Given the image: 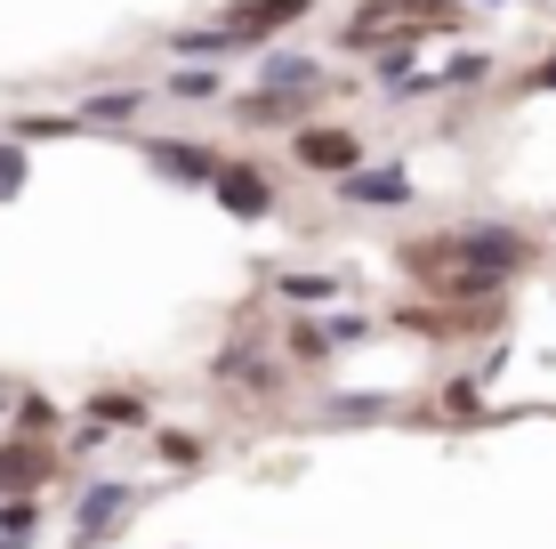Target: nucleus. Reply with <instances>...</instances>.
Here are the masks:
<instances>
[{"mask_svg":"<svg viewBox=\"0 0 556 549\" xmlns=\"http://www.w3.org/2000/svg\"><path fill=\"white\" fill-rule=\"evenodd\" d=\"M444 259H459V267H468V283H459V291H492L501 275H516V267L532 259V242H525V235H501V226H476V235H459Z\"/></svg>","mask_w":556,"mask_h":549,"instance_id":"nucleus-1","label":"nucleus"},{"mask_svg":"<svg viewBox=\"0 0 556 549\" xmlns=\"http://www.w3.org/2000/svg\"><path fill=\"white\" fill-rule=\"evenodd\" d=\"M395 25H404V33H444V25H459V16L444 9V0H404V9H363L355 25H348V49H371V41H388Z\"/></svg>","mask_w":556,"mask_h":549,"instance_id":"nucleus-2","label":"nucleus"},{"mask_svg":"<svg viewBox=\"0 0 556 549\" xmlns=\"http://www.w3.org/2000/svg\"><path fill=\"white\" fill-rule=\"evenodd\" d=\"M210 195H218L235 219H258L266 202H275V186H266L251 162H218V170H210Z\"/></svg>","mask_w":556,"mask_h":549,"instance_id":"nucleus-3","label":"nucleus"},{"mask_svg":"<svg viewBox=\"0 0 556 549\" xmlns=\"http://www.w3.org/2000/svg\"><path fill=\"white\" fill-rule=\"evenodd\" d=\"M49 485V437H9L0 445V494H33Z\"/></svg>","mask_w":556,"mask_h":549,"instance_id":"nucleus-4","label":"nucleus"},{"mask_svg":"<svg viewBox=\"0 0 556 549\" xmlns=\"http://www.w3.org/2000/svg\"><path fill=\"white\" fill-rule=\"evenodd\" d=\"M226 16H235V25H226V33H235L242 49H258L266 33H282V25H291V16H306V0H235V9H226Z\"/></svg>","mask_w":556,"mask_h":549,"instance_id":"nucleus-5","label":"nucleus"},{"mask_svg":"<svg viewBox=\"0 0 556 549\" xmlns=\"http://www.w3.org/2000/svg\"><path fill=\"white\" fill-rule=\"evenodd\" d=\"M299 162L306 170H339V178H348V170H355V138H348V129H306L299 122Z\"/></svg>","mask_w":556,"mask_h":549,"instance_id":"nucleus-6","label":"nucleus"},{"mask_svg":"<svg viewBox=\"0 0 556 549\" xmlns=\"http://www.w3.org/2000/svg\"><path fill=\"white\" fill-rule=\"evenodd\" d=\"M153 170H169V178H186V186H210V170H218V154L210 146H186V138H162V146H146Z\"/></svg>","mask_w":556,"mask_h":549,"instance_id":"nucleus-7","label":"nucleus"},{"mask_svg":"<svg viewBox=\"0 0 556 549\" xmlns=\"http://www.w3.org/2000/svg\"><path fill=\"white\" fill-rule=\"evenodd\" d=\"M122 517H129V485H98V494L81 501V517H73V534H81V541H98L105 525H122Z\"/></svg>","mask_w":556,"mask_h":549,"instance_id":"nucleus-8","label":"nucleus"},{"mask_svg":"<svg viewBox=\"0 0 556 549\" xmlns=\"http://www.w3.org/2000/svg\"><path fill=\"white\" fill-rule=\"evenodd\" d=\"M348 202H412V178H395V170L363 178V170H348Z\"/></svg>","mask_w":556,"mask_h":549,"instance_id":"nucleus-9","label":"nucleus"},{"mask_svg":"<svg viewBox=\"0 0 556 549\" xmlns=\"http://www.w3.org/2000/svg\"><path fill=\"white\" fill-rule=\"evenodd\" d=\"M138 105H146L138 89H98V98H81V122H129Z\"/></svg>","mask_w":556,"mask_h":549,"instance_id":"nucleus-10","label":"nucleus"},{"mask_svg":"<svg viewBox=\"0 0 556 549\" xmlns=\"http://www.w3.org/2000/svg\"><path fill=\"white\" fill-rule=\"evenodd\" d=\"M266 89H282V98H291V89H315V65H306V57H275V65H266Z\"/></svg>","mask_w":556,"mask_h":549,"instance_id":"nucleus-11","label":"nucleus"},{"mask_svg":"<svg viewBox=\"0 0 556 549\" xmlns=\"http://www.w3.org/2000/svg\"><path fill=\"white\" fill-rule=\"evenodd\" d=\"M178 57H226V49H242L235 33H178V41H169Z\"/></svg>","mask_w":556,"mask_h":549,"instance_id":"nucleus-12","label":"nucleus"},{"mask_svg":"<svg viewBox=\"0 0 556 549\" xmlns=\"http://www.w3.org/2000/svg\"><path fill=\"white\" fill-rule=\"evenodd\" d=\"M16 421H25L16 437H49V428H56V412L41 404V396H25V404H16Z\"/></svg>","mask_w":556,"mask_h":549,"instance_id":"nucleus-13","label":"nucleus"},{"mask_svg":"<svg viewBox=\"0 0 556 549\" xmlns=\"http://www.w3.org/2000/svg\"><path fill=\"white\" fill-rule=\"evenodd\" d=\"M16 186H25V154H16V146H9V138H0V202H9V195H16Z\"/></svg>","mask_w":556,"mask_h":549,"instance_id":"nucleus-14","label":"nucleus"},{"mask_svg":"<svg viewBox=\"0 0 556 549\" xmlns=\"http://www.w3.org/2000/svg\"><path fill=\"white\" fill-rule=\"evenodd\" d=\"M89 412H98V421H138V396H98Z\"/></svg>","mask_w":556,"mask_h":549,"instance_id":"nucleus-15","label":"nucleus"},{"mask_svg":"<svg viewBox=\"0 0 556 549\" xmlns=\"http://www.w3.org/2000/svg\"><path fill=\"white\" fill-rule=\"evenodd\" d=\"M282 291H291V299H331V283H323V275H291Z\"/></svg>","mask_w":556,"mask_h":549,"instance_id":"nucleus-16","label":"nucleus"},{"mask_svg":"<svg viewBox=\"0 0 556 549\" xmlns=\"http://www.w3.org/2000/svg\"><path fill=\"white\" fill-rule=\"evenodd\" d=\"M532 89H556V57H541V73H532Z\"/></svg>","mask_w":556,"mask_h":549,"instance_id":"nucleus-17","label":"nucleus"}]
</instances>
